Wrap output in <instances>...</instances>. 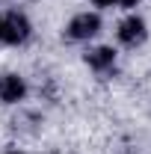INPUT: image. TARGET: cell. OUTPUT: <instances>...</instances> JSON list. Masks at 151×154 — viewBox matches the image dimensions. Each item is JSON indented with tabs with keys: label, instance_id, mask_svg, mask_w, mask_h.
Wrapping results in <instances>:
<instances>
[{
	"label": "cell",
	"instance_id": "cell-1",
	"mask_svg": "<svg viewBox=\"0 0 151 154\" xmlns=\"http://www.w3.org/2000/svg\"><path fill=\"white\" fill-rule=\"evenodd\" d=\"M98 30H101V18H98L95 12H80V15H74V18L68 21L65 38H71V42H86V38L98 36Z\"/></svg>",
	"mask_w": 151,
	"mask_h": 154
},
{
	"label": "cell",
	"instance_id": "cell-2",
	"mask_svg": "<svg viewBox=\"0 0 151 154\" xmlns=\"http://www.w3.org/2000/svg\"><path fill=\"white\" fill-rule=\"evenodd\" d=\"M3 18V45H24L30 38V21L21 12H6Z\"/></svg>",
	"mask_w": 151,
	"mask_h": 154
},
{
	"label": "cell",
	"instance_id": "cell-3",
	"mask_svg": "<svg viewBox=\"0 0 151 154\" xmlns=\"http://www.w3.org/2000/svg\"><path fill=\"white\" fill-rule=\"evenodd\" d=\"M148 36V30H145V21L139 18V15H131V18H125L119 24V42L125 45V48H136V45H142Z\"/></svg>",
	"mask_w": 151,
	"mask_h": 154
},
{
	"label": "cell",
	"instance_id": "cell-4",
	"mask_svg": "<svg viewBox=\"0 0 151 154\" xmlns=\"http://www.w3.org/2000/svg\"><path fill=\"white\" fill-rule=\"evenodd\" d=\"M27 95V83L18 74H3L0 77V101L3 104H18Z\"/></svg>",
	"mask_w": 151,
	"mask_h": 154
},
{
	"label": "cell",
	"instance_id": "cell-5",
	"mask_svg": "<svg viewBox=\"0 0 151 154\" xmlns=\"http://www.w3.org/2000/svg\"><path fill=\"white\" fill-rule=\"evenodd\" d=\"M86 62H89V68L98 71V74L113 71V65H116V51H113V48H95V51L86 54Z\"/></svg>",
	"mask_w": 151,
	"mask_h": 154
},
{
	"label": "cell",
	"instance_id": "cell-6",
	"mask_svg": "<svg viewBox=\"0 0 151 154\" xmlns=\"http://www.w3.org/2000/svg\"><path fill=\"white\" fill-rule=\"evenodd\" d=\"M139 0H119V6H125V9H131V6H136Z\"/></svg>",
	"mask_w": 151,
	"mask_h": 154
},
{
	"label": "cell",
	"instance_id": "cell-7",
	"mask_svg": "<svg viewBox=\"0 0 151 154\" xmlns=\"http://www.w3.org/2000/svg\"><path fill=\"white\" fill-rule=\"evenodd\" d=\"M92 3H98V6H113V3H119V0H92Z\"/></svg>",
	"mask_w": 151,
	"mask_h": 154
},
{
	"label": "cell",
	"instance_id": "cell-8",
	"mask_svg": "<svg viewBox=\"0 0 151 154\" xmlns=\"http://www.w3.org/2000/svg\"><path fill=\"white\" fill-rule=\"evenodd\" d=\"M0 42H3V18H0Z\"/></svg>",
	"mask_w": 151,
	"mask_h": 154
},
{
	"label": "cell",
	"instance_id": "cell-9",
	"mask_svg": "<svg viewBox=\"0 0 151 154\" xmlns=\"http://www.w3.org/2000/svg\"><path fill=\"white\" fill-rule=\"evenodd\" d=\"M6 154H18V151H6Z\"/></svg>",
	"mask_w": 151,
	"mask_h": 154
}]
</instances>
